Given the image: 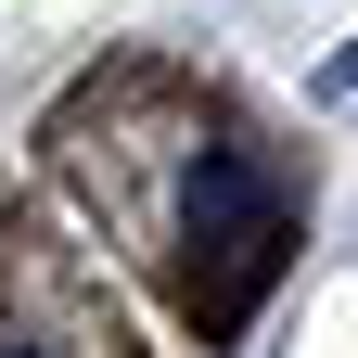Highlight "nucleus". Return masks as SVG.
<instances>
[{
  "instance_id": "nucleus-1",
  "label": "nucleus",
  "mask_w": 358,
  "mask_h": 358,
  "mask_svg": "<svg viewBox=\"0 0 358 358\" xmlns=\"http://www.w3.org/2000/svg\"><path fill=\"white\" fill-rule=\"evenodd\" d=\"M179 217H192V243L231 256V294H256V282H268V256H282V179H268L243 141H205V154H192Z\"/></svg>"
},
{
  "instance_id": "nucleus-2",
  "label": "nucleus",
  "mask_w": 358,
  "mask_h": 358,
  "mask_svg": "<svg viewBox=\"0 0 358 358\" xmlns=\"http://www.w3.org/2000/svg\"><path fill=\"white\" fill-rule=\"evenodd\" d=\"M0 358H38V345H0Z\"/></svg>"
}]
</instances>
